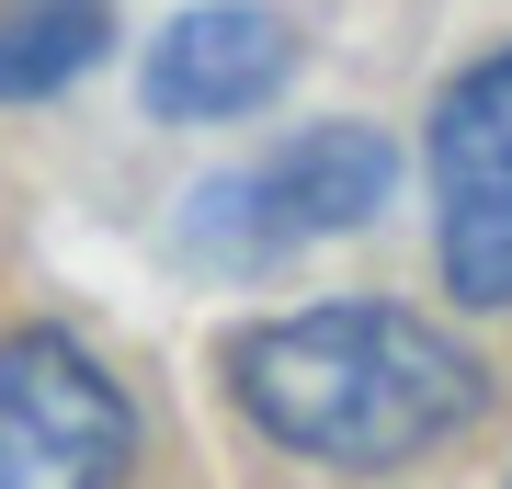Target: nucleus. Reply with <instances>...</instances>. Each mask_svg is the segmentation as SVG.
Returning a JSON list of instances; mask_svg holds the SVG:
<instances>
[{
  "instance_id": "f257e3e1",
  "label": "nucleus",
  "mask_w": 512,
  "mask_h": 489,
  "mask_svg": "<svg viewBox=\"0 0 512 489\" xmlns=\"http://www.w3.org/2000/svg\"><path fill=\"white\" fill-rule=\"evenodd\" d=\"M228 399L262 421L285 455L319 467H410V455L456 444L490 410V376L456 330L387 296H330V308L262 319L228 342Z\"/></svg>"
},
{
  "instance_id": "f03ea898",
  "label": "nucleus",
  "mask_w": 512,
  "mask_h": 489,
  "mask_svg": "<svg viewBox=\"0 0 512 489\" xmlns=\"http://www.w3.org/2000/svg\"><path fill=\"white\" fill-rule=\"evenodd\" d=\"M387 182H399V148H387L376 126H308V137H285L274 160L194 182L183 251L251 273V262H274V251H308V239L365 228L376 205H387Z\"/></svg>"
},
{
  "instance_id": "7ed1b4c3",
  "label": "nucleus",
  "mask_w": 512,
  "mask_h": 489,
  "mask_svg": "<svg viewBox=\"0 0 512 489\" xmlns=\"http://www.w3.org/2000/svg\"><path fill=\"white\" fill-rule=\"evenodd\" d=\"M137 410L69 330L0 342V489H126Z\"/></svg>"
},
{
  "instance_id": "20e7f679",
  "label": "nucleus",
  "mask_w": 512,
  "mask_h": 489,
  "mask_svg": "<svg viewBox=\"0 0 512 489\" xmlns=\"http://www.w3.org/2000/svg\"><path fill=\"white\" fill-rule=\"evenodd\" d=\"M433 239L467 308H512V46L433 103Z\"/></svg>"
},
{
  "instance_id": "39448f33",
  "label": "nucleus",
  "mask_w": 512,
  "mask_h": 489,
  "mask_svg": "<svg viewBox=\"0 0 512 489\" xmlns=\"http://www.w3.org/2000/svg\"><path fill=\"white\" fill-rule=\"evenodd\" d=\"M296 69V35L262 0H205L183 12L160 46H148V114H171V126H217V114H251L274 103V80Z\"/></svg>"
},
{
  "instance_id": "423d86ee",
  "label": "nucleus",
  "mask_w": 512,
  "mask_h": 489,
  "mask_svg": "<svg viewBox=\"0 0 512 489\" xmlns=\"http://www.w3.org/2000/svg\"><path fill=\"white\" fill-rule=\"evenodd\" d=\"M114 0H0V103H46L103 57Z\"/></svg>"
}]
</instances>
